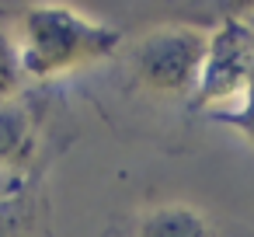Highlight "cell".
<instances>
[{
    "label": "cell",
    "instance_id": "obj_5",
    "mask_svg": "<svg viewBox=\"0 0 254 237\" xmlns=\"http://www.w3.org/2000/svg\"><path fill=\"white\" fill-rule=\"evenodd\" d=\"M35 154V122L32 112L18 101L0 105V171L18 174L21 164Z\"/></svg>",
    "mask_w": 254,
    "mask_h": 237
},
{
    "label": "cell",
    "instance_id": "obj_6",
    "mask_svg": "<svg viewBox=\"0 0 254 237\" xmlns=\"http://www.w3.org/2000/svg\"><path fill=\"white\" fill-rule=\"evenodd\" d=\"M21 84H25V67H21L18 39L11 28L0 25V105H11Z\"/></svg>",
    "mask_w": 254,
    "mask_h": 237
},
{
    "label": "cell",
    "instance_id": "obj_7",
    "mask_svg": "<svg viewBox=\"0 0 254 237\" xmlns=\"http://www.w3.org/2000/svg\"><path fill=\"white\" fill-rule=\"evenodd\" d=\"M219 122H226V126H233L251 147H254V84L247 87V94L233 105V108H226V112H219L216 115Z\"/></svg>",
    "mask_w": 254,
    "mask_h": 237
},
{
    "label": "cell",
    "instance_id": "obj_9",
    "mask_svg": "<svg viewBox=\"0 0 254 237\" xmlns=\"http://www.w3.org/2000/svg\"><path fill=\"white\" fill-rule=\"evenodd\" d=\"M244 21H247V28L254 32V11H251V14H244Z\"/></svg>",
    "mask_w": 254,
    "mask_h": 237
},
{
    "label": "cell",
    "instance_id": "obj_2",
    "mask_svg": "<svg viewBox=\"0 0 254 237\" xmlns=\"http://www.w3.org/2000/svg\"><path fill=\"white\" fill-rule=\"evenodd\" d=\"M209 53V32L198 25H160L150 28L129 56L136 84L153 98H195Z\"/></svg>",
    "mask_w": 254,
    "mask_h": 237
},
{
    "label": "cell",
    "instance_id": "obj_1",
    "mask_svg": "<svg viewBox=\"0 0 254 237\" xmlns=\"http://www.w3.org/2000/svg\"><path fill=\"white\" fill-rule=\"evenodd\" d=\"M14 39L21 49L25 77L32 80H60L80 74L108 60L122 42L115 25L70 4H32L18 18Z\"/></svg>",
    "mask_w": 254,
    "mask_h": 237
},
{
    "label": "cell",
    "instance_id": "obj_8",
    "mask_svg": "<svg viewBox=\"0 0 254 237\" xmlns=\"http://www.w3.org/2000/svg\"><path fill=\"white\" fill-rule=\"evenodd\" d=\"M18 174H11V171H0V202H7L14 192H18Z\"/></svg>",
    "mask_w": 254,
    "mask_h": 237
},
{
    "label": "cell",
    "instance_id": "obj_3",
    "mask_svg": "<svg viewBox=\"0 0 254 237\" xmlns=\"http://www.w3.org/2000/svg\"><path fill=\"white\" fill-rule=\"evenodd\" d=\"M251 84H254V32L247 28L244 18H226L209 32V53L195 101L205 112L219 115L233 108Z\"/></svg>",
    "mask_w": 254,
    "mask_h": 237
},
{
    "label": "cell",
    "instance_id": "obj_4",
    "mask_svg": "<svg viewBox=\"0 0 254 237\" xmlns=\"http://www.w3.org/2000/svg\"><path fill=\"white\" fill-rule=\"evenodd\" d=\"M136 237H216L209 216L188 202H164L139 216Z\"/></svg>",
    "mask_w": 254,
    "mask_h": 237
}]
</instances>
